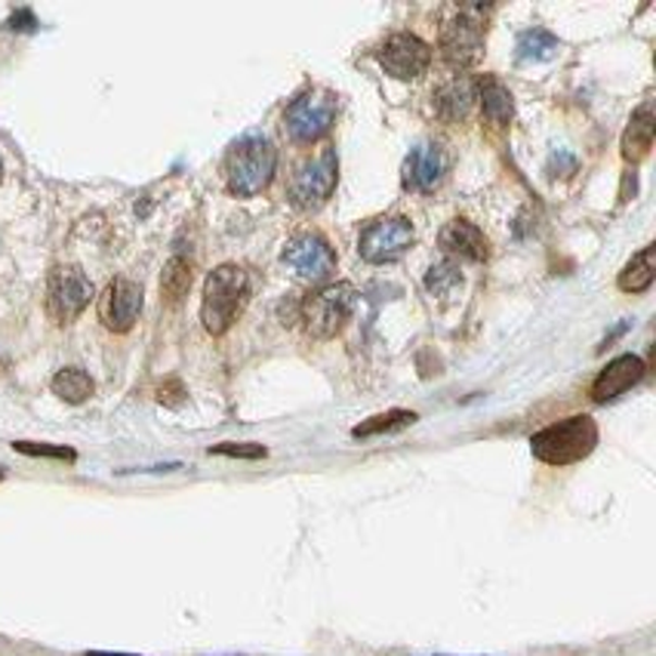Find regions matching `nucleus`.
Here are the masks:
<instances>
[{"label": "nucleus", "mask_w": 656, "mask_h": 656, "mask_svg": "<svg viewBox=\"0 0 656 656\" xmlns=\"http://www.w3.org/2000/svg\"><path fill=\"white\" fill-rule=\"evenodd\" d=\"M417 422V413L413 410H388V413H376V417H370L361 425H355L351 429V435L355 437H373V435H388V432H401L407 425H413Z\"/></svg>", "instance_id": "21"}, {"label": "nucleus", "mask_w": 656, "mask_h": 656, "mask_svg": "<svg viewBox=\"0 0 656 656\" xmlns=\"http://www.w3.org/2000/svg\"><path fill=\"white\" fill-rule=\"evenodd\" d=\"M284 262L309 284H321V281H327L330 274L336 272L333 247L327 244V237L314 235V232L293 237L290 244L284 247Z\"/></svg>", "instance_id": "11"}, {"label": "nucleus", "mask_w": 656, "mask_h": 656, "mask_svg": "<svg viewBox=\"0 0 656 656\" xmlns=\"http://www.w3.org/2000/svg\"><path fill=\"white\" fill-rule=\"evenodd\" d=\"M644 373H647V367H644V361H641L639 355H620V358H614V361L595 376V383H592V401L607 404L614 401V398H620V395H626L629 388H635V385L644 380Z\"/></svg>", "instance_id": "13"}, {"label": "nucleus", "mask_w": 656, "mask_h": 656, "mask_svg": "<svg viewBox=\"0 0 656 656\" xmlns=\"http://www.w3.org/2000/svg\"><path fill=\"white\" fill-rule=\"evenodd\" d=\"M0 481H3V472H0Z\"/></svg>", "instance_id": "28"}, {"label": "nucleus", "mask_w": 656, "mask_h": 656, "mask_svg": "<svg viewBox=\"0 0 656 656\" xmlns=\"http://www.w3.org/2000/svg\"><path fill=\"white\" fill-rule=\"evenodd\" d=\"M474 92L481 99V111H484V121L491 127H509L511 117H515V99L506 84H499L496 77H481L474 84Z\"/></svg>", "instance_id": "18"}, {"label": "nucleus", "mask_w": 656, "mask_h": 656, "mask_svg": "<svg viewBox=\"0 0 656 656\" xmlns=\"http://www.w3.org/2000/svg\"><path fill=\"white\" fill-rule=\"evenodd\" d=\"M336 111H339V99L330 90L302 92L284 111V133L296 146L321 143L336 124Z\"/></svg>", "instance_id": "5"}, {"label": "nucleus", "mask_w": 656, "mask_h": 656, "mask_svg": "<svg viewBox=\"0 0 656 656\" xmlns=\"http://www.w3.org/2000/svg\"><path fill=\"white\" fill-rule=\"evenodd\" d=\"M355 311V287L351 284H327L318 293H311L302 302V321L314 339H333L343 333Z\"/></svg>", "instance_id": "6"}, {"label": "nucleus", "mask_w": 656, "mask_h": 656, "mask_svg": "<svg viewBox=\"0 0 656 656\" xmlns=\"http://www.w3.org/2000/svg\"><path fill=\"white\" fill-rule=\"evenodd\" d=\"M336 151L324 148L321 154H314L309 161L296 166L290 180V201L299 210H318L330 201L333 188H336Z\"/></svg>", "instance_id": "7"}, {"label": "nucleus", "mask_w": 656, "mask_h": 656, "mask_svg": "<svg viewBox=\"0 0 656 656\" xmlns=\"http://www.w3.org/2000/svg\"><path fill=\"white\" fill-rule=\"evenodd\" d=\"M274 170H277V151L272 143L259 133H247L225 158V183L237 198H253L272 185Z\"/></svg>", "instance_id": "1"}, {"label": "nucleus", "mask_w": 656, "mask_h": 656, "mask_svg": "<svg viewBox=\"0 0 656 656\" xmlns=\"http://www.w3.org/2000/svg\"><path fill=\"white\" fill-rule=\"evenodd\" d=\"M376 59H380L385 74H392L395 81H417L432 65V47L417 35L401 32V35H392L385 40L376 50Z\"/></svg>", "instance_id": "10"}, {"label": "nucleus", "mask_w": 656, "mask_h": 656, "mask_svg": "<svg viewBox=\"0 0 656 656\" xmlns=\"http://www.w3.org/2000/svg\"><path fill=\"white\" fill-rule=\"evenodd\" d=\"M558 53V37L548 35L546 28H530L518 37V59L521 62H546Z\"/></svg>", "instance_id": "22"}, {"label": "nucleus", "mask_w": 656, "mask_h": 656, "mask_svg": "<svg viewBox=\"0 0 656 656\" xmlns=\"http://www.w3.org/2000/svg\"><path fill=\"white\" fill-rule=\"evenodd\" d=\"M210 454L235 456V459H265L269 450L262 444H216V447H210Z\"/></svg>", "instance_id": "26"}, {"label": "nucleus", "mask_w": 656, "mask_h": 656, "mask_svg": "<svg viewBox=\"0 0 656 656\" xmlns=\"http://www.w3.org/2000/svg\"><path fill=\"white\" fill-rule=\"evenodd\" d=\"M87 656H121V654H87Z\"/></svg>", "instance_id": "27"}, {"label": "nucleus", "mask_w": 656, "mask_h": 656, "mask_svg": "<svg viewBox=\"0 0 656 656\" xmlns=\"http://www.w3.org/2000/svg\"><path fill=\"white\" fill-rule=\"evenodd\" d=\"M413 240H417V232H413L410 219L388 216L367 225L358 240V250L370 265H385V262L401 259L413 247Z\"/></svg>", "instance_id": "8"}, {"label": "nucleus", "mask_w": 656, "mask_h": 656, "mask_svg": "<svg viewBox=\"0 0 656 656\" xmlns=\"http://www.w3.org/2000/svg\"><path fill=\"white\" fill-rule=\"evenodd\" d=\"M487 37V10L484 7H456L441 28V55L450 69H469L481 55Z\"/></svg>", "instance_id": "4"}, {"label": "nucleus", "mask_w": 656, "mask_h": 656, "mask_svg": "<svg viewBox=\"0 0 656 656\" xmlns=\"http://www.w3.org/2000/svg\"><path fill=\"white\" fill-rule=\"evenodd\" d=\"M191 287V262L183 256H173L166 262L164 281H161V293H164L166 302H180L185 293Z\"/></svg>", "instance_id": "23"}, {"label": "nucleus", "mask_w": 656, "mask_h": 656, "mask_svg": "<svg viewBox=\"0 0 656 656\" xmlns=\"http://www.w3.org/2000/svg\"><path fill=\"white\" fill-rule=\"evenodd\" d=\"M459 281H462V277H459L456 262L454 259H447V262H441V265H435V269L429 272V277H425V287H429V293L444 296L447 290H454Z\"/></svg>", "instance_id": "24"}, {"label": "nucleus", "mask_w": 656, "mask_h": 656, "mask_svg": "<svg viewBox=\"0 0 656 656\" xmlns=\"http://www.w3.org/2000/svg\"><path fill=\"white\" fill-rule=\"evenodd\" d=\"M474 99H478L474 81H469V77H454V81H447V84L435 92V111L447 124H459V121L469 117Z\"/></svg>", "instance_id": "16"}, {"label": "nucleus", "mask_w": 656, "mask_h": 656, "mask_svg": "<svg viewBox=\"0 0 656 656\" xmlns=\"http://www.w3.org/2000/svg\"><path fill=\"white\" fill-rule=\"evenodd\" d=\"M139 311H143V287L136 281H127V277L111 281L109 290L99 299V318L114 333L133 330V324L139 321Z\"/></svg>", "instance_id": "12"}, {"label": "nucleus", "mask_w": 656, "mask_h": 656, "mask_svg": "<svg viewBox=\"0 0 656 656\" xmlns=\"http://www.w3.org/2000/svg\"><path fill=\"white\" fill-rule=\"evenodd\" d=\"M18 454H28V456H50V459H62V462H74L77 454H74L72 447H55V444H32V441H16L13 444Z\"/></svg>", "instance_id": "25"}, {"label": "nucleus", "mask_w": 656, "mask_h": 656, "mask_svg": "<svg viewBox=\"0 0 656 656\" xmlns=\"http://www.w3.org/2000/svg\"><path fill=\"white\" fill-rule=\"evenodd\" d=\"M90 373H84L81 367H65L53 376V395H59L65 404H84L92 395Z\"/></svg>", "instance_id": "20"}, {"label": "nucleus", "mask_w": 656, "mask_h": 656, "mask_svg": "<svg viewBox=\"0 0 656 656\" xmlns=\"http://www.w3.org/2000/svg\"><path fill=\"white\" fill-rule=\"evenodd\" d=\"M441 250L447 256H456V259H469V262H484L487 259V237L484 232L472 225L469 219H454L441 228V237H437Z\"/></svg>", "instance_id": "15"}, {"label": "nucleus", "mask_w": 656, "mask_h": 656, "mask_svg": "<svg viewBox=\"0 0 656 656\" xmlns=\"http://www.w3.org/2000/svg\"><path fill=\"white\" fill-rule=\"evenodd\" d=\"M96 296L92 290L90 277L81 272V269H55L50 274V284H47V311L55 324H72L81 311L90 306V299Z\"/></svg>", "instance_id": "9"}, {"label": "nucleus", "mask_w": 656, "mask_h": 656, "mask_svg": "<svg viewBox=\"0 0 656 656\" xmlns=\"http://www.w3.org/2000/svg\"><path fill=\"white\" fill-rule=\"evenodd\" d=\"M447 173V154L437 143H422L417 146L407 161H404V188L413 191H432Z\"/></svg>", "instance_id": "14"}, {"label": "nucleus", "mask_w": 656, "mask_h": 656, "mask_svg": "<svg viewBox=\"0 0 656 656\" xmlns=\"http://www.w3.org/2000/svg\"><path fill=\"white\" fill-rule=\"evenodd\" d=\"M595 444H598V425L585 413L552 422L530 437V450L546 466H573L592 454Z\"/></svg>", "instance_id": "3"}, {"label": "nucleus", "mask_w": 656, "mask_h": 656, "mask_svg": "<svg viewBox=\"0 0 656 656\" xmlns=\"http://www.w3.org/2000/svg\"><path fill=\"white\" fill-rule=\"evenodd\" d=\"M0 173H3V164H0Z\"/></svg>", "instance_id": "29"}, {"label": "nucleus", "mask_w": 656, "mask_h": 656, "mask_svg": "<svg viewBox=\"0 0 656 656\" xmlns=\"http://www.w3.org/2000/svg\"><path fill=\"white\" fill-rule=\"evenodd\" d=\"M654 244H647L641 253H635L629 262H626V269L617 277V284H620L622 293H644L651 290V284H654Z\"/></svg>", "instance_id": "19"}, {"label": "nucleus", "mask_w": 656, "mask_h": 656, "mask_svg": "<svg viewBox=\"0 0 656 656\" xmlns=\"http://www.w3.org/2000/svg\"><path fill=\"white\" fill-rule=\"evenodd\" d=\"M654 133H656V121H654V106L644 102L632 117H629V127L622 133V158L639 164L647 158V151L654 146Z\"/></svg>", "instance_id": "17"}, {"label": "nucleus", "mask_w": 656, "mask_h": 656, "mask_svg": "<svg viewBox=\"0 0 656 656\" xmlns=\"http://www.w3.org/2000/svg\"><path fill=\"white\" fill-rule=\"evenodd\" d=\"M247 293H250V277L235 262H225L207 274L201 302V321L207 333L213 336L228 333L247 302Z\"/></svg>", "instance_id": "2"}]
</instances>
